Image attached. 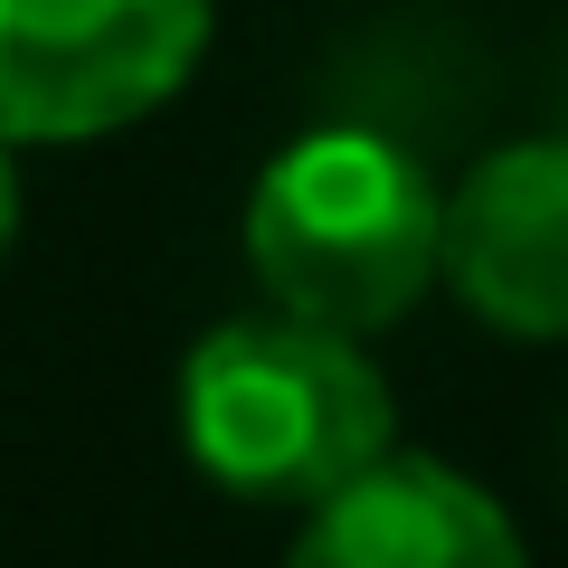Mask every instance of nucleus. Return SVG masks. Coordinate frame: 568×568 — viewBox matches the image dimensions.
<instances>
[{
    "mask_svg": "<svg viewBox=\"0 0 568 568\" xmlns=\"http://www.w3.org/2000/svg\"><path fill=\"white\" fill-rule=\"evenodd\" d=\"M446 284L511 342H568V133L503 142L446 190Z\"/></svg>",
    "mask_w": 568,
    "mask_h": 568,
    "instance_id": "nucleus-4",
    "label": "nucleus"
},
{
    "mask_svg": "<svg viewBox=\"0 0 568 568\" xmlns=\"http://www.w3.org/2000/svg\"><path fill=\"white\" fill-rule=\"evenodd\" d=\"M284 568H530L511 511L436 455H379L304 511Z\"/></svg>",
    "mask_w": 568,
    "mask_h": 568,
    "instance_id": "nucleus-5",
    "label": "nucleus"
},
{
    "mask_svg": "<svg viewBox=\"0 0 568 568\" xmlns=\"http://www.w3.org/2000/svg\"><path fill=\"white\" fill-rule=\"evenodd\" d=\"M181 446L237 503H294L313 511L398 455V398L369 369L351 332L294 323V313H246L190 342L181 361Z\"/></svg>",
    "mask_w": 568,
    "mask_h": 568,
    "instance_id": "nucleus-2",
    "label": "nucleus"
},
{
    "mask_svg": "<svg viewBox=\"0 0 568 568\" xmlns=\"http://www.w3.org/2000/svg\"><path fill=\"white\" fill-rule=\"evenodd\" d=\"M246 265L294 323L388 332L446 275V181L379 123H323L256 171Z\"/></svg>",
    "mask_w": 568,
    "mask_h": 568,
    "instance_id": "nucleus-1",
    "label": "nucleus"
},
{
    "mask_svg": "<svg viewBox=\"0 0 568 568\" xmlns=\"http://www.w3.org/2000/svg\"><path fill=\"white\" fill-rule=\"evenodd\" d=\"M219 0H0V142H104L209 58Z\"/></svg>",
    "mask_w": 568,
    "mask_h": 568,
    "instance_id": "nucleus-3",
    "label": "nucleus"
},
{
    "mask_svg": "<svg viewBox=\"0 0 568 568\" xmlns=\"http://www.w3.org/2000/svg\"><path fill=\"white\" fill-rule=\"evenodd\" d=\"M10 237H20V171H10V142H0V265H10Z\"/></svg>",
    "mask_w": 568,
    "mask_h": 568,
    "instance_id": "nucleus-6",
    "label": "nucleus"
}]
</instances>
